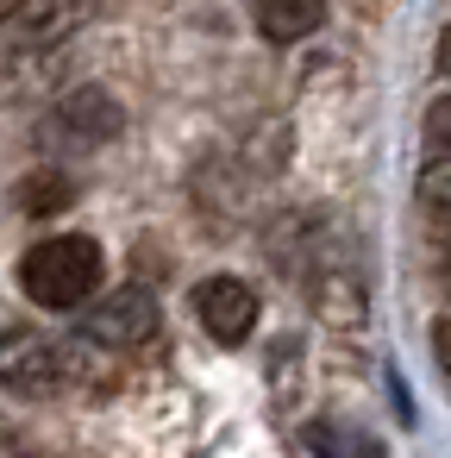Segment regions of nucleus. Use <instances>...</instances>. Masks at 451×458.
<instances>
[{
	"instance_id": "f257e3e1",
	"label": "nucleus",
	"mask_w": 451,
	"mask_h": 458,
	"mask_svg": "<svg viewBox=\"0 0 451 458\" xmlns=\"http://www.w3.org/2000/svg\"><path fill=\"white\" fill-rule=\"evenodd\" d=\"M107 276V258L88 233H57V239H38L20 264V289L38 301V308H82Z\"/></svg>"
},
{
	"instance_id": "f03ea898",
	"label": "nucleus",
	"mask_w": 451,
	"mask_h": 458,
	"mask_svg": "<svg viewBox=\"0 0 451 458\" xmlns=\"http://www.w3.org/2000/svg\"><path fill=\"white\" fill-rule=\"evenodd\" d=\"M0 383L13 395H57L70 383V352L38 327H7L0 333Z\"/></svg>"
},
{
	"instance_id": "7ed1b4c3",
	"label": "nucleus",
	"mask_w": 451,
	"mask_h": 458,
	"mask_svg": "<svg viewBox=\"0 0 451 458\" xmlns=\"http://www.w3.org/2000/svg\"><path fill=\"white\" fill-rule=\"evenodd\" d=\"M157 327H163V308H157V295H151L145 283H126V289L101 295V301L82 314V333H88L95 345H113V352H138V345H151Z\"/></svg>"
},
{
	"instance_id": "20e7f679",
	"label": "nucleus",
	"mask_w": 451,
	"mask_h": 458,
	"mask_svg": "<svg viewBox=\"0 0 451 458\" xmlns=\"http://www.w3.org/2000/svg\"><path fill=\"white\" fill-rule=\"evenodd\" d=\"M120 132V107L107 89H76L57 101V114L45 120V151H101L107 139Z\"/></svg>"
},
{
	"instance_id": "39448f33",
	"label": "nucleus",
	"mask_w": 451,
	"mask_h": 458,
	"mask_svg": "<svg viewBox=\"0 0 451 458\" xmlns=\"http://www.w3.org/2000/svg\"><path fill=\"white\" fill-rule=\"evenodd\" d=\"M195 320L220 345H245L251 327H257V295L238 276H207V283H195Z\"/></svg>"
},
{
	"instance_id": "423d86ee",
	"label": "nucleus",
	"mask_w": 451,
	"mask_h": 458,
	"mask_svg": "<svg viewBox=\"0 0 451 458\" xmlns=\"http://www.w3.org/2000/svg\"><path fill=\"white\" fill-rule=\"evenodd\" d=\"M88 7H95V0H20L7 20H13L20 45H57V38H70L88 20Z\"/></svg>"
},
{
	"instance_id": "0eeeda50",
	"label": "nucleus",
	"mask_w": 451,
	"mask_h": 458,
	"mask_svg": "<svg viewBox=\"0 0 451 458\" xmlns=\"http://www.w3.org/2000/svg\"><path fill=\"white\" fill-rule=\"evenodd\" d=\"M251 20L270 45H295L307 32H320L326 20V0H251Z\"/></svg>"
},
{
	"instance_id": "6e6552de",
	"label": "nucleus",
	"mask_w": 451,
	"mask_h": 458,
	"mask_svg": "<svg viewBox=\"0 0 451 458\" xmlns=\"http://www.w3.org/2000/svg\"><path fill=\"white\" fill-rule=\"evenodd\" d=\"M76 201V182L63 176V170H32L20 189H13V208L20 214H57V208H70Z\"/></svg>"
},
{
	"instance_id": "1a4fd4ad",
	"label": "nucleus",
	"mask_w": 451,
	"mask_h": 458,
	"mask_svg": "<svg viewBox=\"0 0 451 458\" xmlns=\"http://www.w3.org/2000/svg\"><path fill=\"white\" fill-rule=\"evenodd\" d=\"M307 445H313L320 458H376V439H363V433H345V427H332V420L307 427Z\"/></svg>"
},
{
	"instance_id": "9d476101",
	"label": "nucleus",
	"mask_w": 451,
	"mask_h": 458,
	"mask_svg": "<svg viewBox=\"0 0 451 458\" xmlns=\"http://www.w3.org/2000/svg\"><path fill=\"white\" fill-rule=\"evenodd\" d=\"M420 195H426L432 208L451 214V151H432V157H426V170H420Z\"/></svg>"
},
{
	"instance_id": "9b49d317",
	"label": "nucleus",
	"mask_w": 451,
	"mask_h": 458,
	"mask_svg": "<svg viewBox=\"0 0 451 458\" xmlns=\"http://www.w3.org/2000/svg\"><path fill=\"white\" fill-rule=\"evenodd\" d=\"M426 145H432V151H451V89L426 107Z\"/></svg>"
},
{
	"instance_id": "f8f14e48",
	"label": "nucleus",
	"mask_w": 451,
	"mask_h": 458,
	"mask_svg": "<svg viewBox=\"0 0 451 458\" xmlns=\"http://www.w3.org/2000/svg\"><path fill=\"white\" fill-rule=\"evenodd\" d=\"M432 352H438V364L451 370V320H438V327H432Z\"/></svg>"
},
{
	"instance_id": "ddd939ff",
	"label": "nucleus",
	"mask_w": 451,
	"mask_h": 458,
	"mask_svg": "<svg viewBox=\"0 0 451 458\" xmlns=\"http://www.w3.org/2000/svg\"><path fill=\"white\" fill-rule=\"evenodd\" d=\"M438 70H445V76H451V26H445V32H438Z\"/></svg>"
},
{
	"instance_id": "4468645a",
	"label": "nucleus",
	"mask_w": 451,
	"mask_h": 458,
	"mask_svg": "<svg viewBox=\"0 0 451 458\" xmlns=\"http://www.w3.org/2000/svg\"><path fill=\"white\" fill-rule=\"evenodd\" d=\"M13 7H20V0H0V20H7V13H13Z\"/></svg>"
}]
</instances>
